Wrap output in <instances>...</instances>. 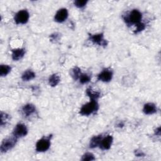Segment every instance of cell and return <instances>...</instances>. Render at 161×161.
Segmentation results:
<instances>
[{"label":"cell","mask_w":161,"mask_h":161,"mask_svg":"<svg viewBox=\"0 0 161 161\" xmlns=\"http://www.w3.org/2000/svg\"><path fill=\"white\" fill-rule=\"evenodd\" d=\"M136 26V33H138V32H140L141 31H142L143 30H144L145 28V25L143 24L142 23H138L137 25H135Z\"/></svg>","instance_id":"cb8c5ba5"},{"label":"cell","mask_w":161,"mask_h":161,"mask_svg":"<svg viewBox=\"0 0 161 161\" xmlns=\"http://www.w3.org/2000/svg\"><path fill=\"white\" fill-rule=\"evenodd\" d=\"M90 38L93 43L98 44L99 45H106H106H107L106 40H104L103 38V35L102 33L91 35L90 36Z\"/></svg>","instance_id":"30bf717a"},{"label":"cell","mask_w":161,"mask_h":161,"mask_svg":"<svg viewBox=\"0 0 161 161\" xmlns=\"http://www.w3.org/2000/svg\"><path fill=\"white\" fill-rule=\"evenodd\" d=\"M8 115L6 113H1V125L3 126L4 124H6L7 120L8 119Z\"/></svg>","instance_id":"603a6c76"},{"label":"cell","mask_w":161,"mask_h":161,"mask_svg":"<svg viewBox=\"0 0 161 161\" xmlns=\"http://www.w3.org/2000/svg\"><path fill=\"white\" fill-rule=\"evenodd\" d=\"M50 146V137H44L39 140L36 144V150L37 152H42L47 151Z\"/></svg>","instance_id":"3957f363"},{"label":"cell","mask_w":161,"mask_h":161,"mask_svg":"<svg viewBox=\"0 0 161 161\" xmlns=\"http://www.w3.org/2000/svg\"><path fill=\"white\" fill-rule=\"evenodd\" d=\"M35 77V73L33 71L29 70H27V71H26L23 73V74L22 75L21 78L25 81H28L30 80L33 79Z\"/></svg>","instance_id":"5bb4252c"},{"label":"cell","mask_w":161,"mask_h":161,"mask_svg":"<svg viewBox=\"0 0 161 161\" xmlns=\"http://www.w3.org/2000/svg\"><path fill=\"white\" fill-rule=\"evenodd\" d=\"M29 19V13L26 10H21L18 11L15 16L14 21L16 24H25Z\"/></svg>","instance_id":"5b68a950"},{"label":"cell","mask_w":161,"mask_h":161,"mask_svg":"<svg viewBox=\"0 0 161 161\" xmlns=\"http://www.w3.org/2000/svg\"><path fill=\"white\" fill-rule=\"evenodd\" d=\"M87 2L86 0H77L74 1V4L78 8H82L86 4Z\"/></svg>","instance_id":"7402d4cb"},{"label":"cell","mask_w":161,"mask_h":161,"mask_svg":"<svg viewBox=\"0 0 161 161\" xmlns=\"http://www.w3.org/2000/svg\"><path fill=\"white\" fill-rule=\"evenodd\" d=\"M143 155V153L142 152H138V151L136 152V155H137L138 157H140L141 155Z\"/></svg>","instance_id":"d4e9b609"},{"label":"cell","mask_w":161,"mask_h":161,"mask_svg":"<svg viewBox=\"0 0 161 161\" xmlns=\"http://www.w3.org/2000/svg\"><path fill=\"white\" fill-rule=\"evenodd\" d=\"M98 109V104L96 100H91L90 102L83 105L80 110V114L84 116H88Z\"/></svg>","instance_id":"7a4b0ae2"},{"label":"cell","mask_w":161,"mask_h":161,"mask_svg":"<svg viewBox=\"0 0 161 161\" xmlns=\"http://www.w3.org/2000/svg\"><path fill=\"white\" fill-rule=\"evenodd\" d=\"M11 67L8 65H1L0 67V75L1 76L6 75L11 71Z\"/></svg>","instance_id":"e0dca14e"},{"label":"cell","mask_w":161,"mask_h":161,"mask_svg":"<svg viewBox=\"0 0 161 161\" xmlns=\"http://www.w3.org/2000/svg\"><path fill=\"white\" fill-rule=\"evenodd\" d=\"M87 94L89 96L91 100H96L99 97V93L97 92H93L91 89H87L86 91Z\"/></svg>","instance_id":"ac0fdd59"},{"label":"cell","mask_w":161,"mask_h":161,"mask_svg":"<svg viewBox=\"0 0 161 161\" xmlns=\"http://www.w3.org/2000/svg\"><path fill=\"white\" fill-rule=\"evenodd\" d=\"M90 76L86 74H81V75L79 77V80H80V82L81 84H86L88 82H89L90 80Z\"/></svg>","instance_id":"d6986e66"},{"label":"cell","mask_w":161,"mask_h":161,"mask_svg":"<svg viewBox=\"0 0 161 161\" xmlns=\"http://www.w3.org/2000/svg\"><path fill=\"white\" fill-rule=\"evenodd\" d=\"M27 131L28 130L26 126L24 124L19 123L14 128L13 134L14 136L17 138L19 137H23L25 136L27 134Z\"/></svg>","instance_id":"8992f818"},{"label":"cell","mask_w":161,"mask_h":161,"mask_svg":"<svg viewBox=\"0 0 161 161\" xmlns=\"http://www.w3.org/2000/svg\"><path fill=\"white\" fill-rule=\"evenodd\" d=\"M59 82H60V78L57 74H53L50 75V77H49L48 82L51 86L53 87L57 86L59 83Z\"/></svg>","instance_id":"9a60e30c"},{"label":"cell","mask_w":161,"mask_h":161,"mask_svg":"<svg viewBox=\"0 0 161 161\" xmlns=\"http://www.w3.org/2000/svg\"><path fill=\"white\" fill-rule=\"evenodd\" d=\"M35 111V106L31 104H27L25 105L22 108V113L26 117L30 116Z\"/></svg>","instance_id":"8fae6325"},{"label":"cell","mask_w":161,"mask_h":161,"mask_svg":"<svg viewBox=\"0 0 161 161\" xmlns=\"http://www.w3.org/2000/svg\"><path fill=\"white\" fill-rule=\"evenodd\" d=\"M25 50L23 48H16L12 50V58L14 60L21 59L25 55Z\"/></svg>","instance_id":"4fadbf2b"},{"label":"cell","mask_w":161,"mask_h":161,"mask_svg":"<svg viewBox=\"0 0 161 161\" xmlns=\"http://www.w3.org/2000/svg\"><path fill=\"white\" fill-rule=\"evenodd\" d=\"M94 159H95V158H94V155L91 153H85L82 156V160H84V161H86V160H93Z\"/></svg>","instance_id":"44dd1931"},{"label":"cell","mask_w":161,"mask_h":161,"mask_svg":"<svg viewBox=\"0 0 161 161\" xmlns=\"http://www.w3.org/2000/svg\"><path fill=\"white\" fill-rule=\"evenodd\" d=\"M141 19L142 13L137 9H133L124 17V20L128 25L135 24L136 25L140 23Z\"/></svg>","instance_id":"6da1fadb"},{"label":"cell","mask_w":161,"mask_h":161,"mask_svg":"<svg viewBox=\"0 0 161 161\" xmlns=\"http://www.w3.org/2000/svg\"><path fill=\"white\" fill-rule=\"evenodd\" d=\"M143 111L146 114H152L157 111V108L154 104L149 103L144 105Z\"/></svg>","instance_id":"7c38bea8"},{"label":"cell","mask_w":161,"mask_h":161,"mask_svg":"<svg viewBox=\"0 0 161 161\" xmlns=\"http://www.w3.org/2000/svg\"><path fill=\"white\" fill-rule=\"evenodd\" d=\"M102 139V136L101 135H99V136H94L90 142V147L91 148H95L96 147H97L98 145H99L100 142Z\"/></svg>","instance_id":"2e32d148"},{"label":"cell","mask_w":161,"mask_h":161,"mask_svg":"<svg viewBox=\"0 0 161 161\" xmlns=\"http://www.w3.org/2000/svg\"><path fill=\"white\" fill-rule=\"evenodd\" d=\"M72 77L74 79H79L80 75H81V72H80V70L78 68V67H75L73 70H72Z\"/></svg>","instance_id":"ffe728a7"},{"label":"cell","mask_w":161,"mask_h":161,"mask_svg":"<svg viewBox=\"0 0 161 161\" xmlns=\"http://www.w3.org/2000/svg\"><path fill=\"white\" fill-rule=\"evenodd\" d=\"M112 75L113 73L110 70L104 69L98 75L97 79L103 82H109L111 80Z\"/></svg>","instance_id":"ba28073f"},{"label":"cell","mask_w":161,"mask_h":161,"mask_svg":"<svg viewBox=\"0 0 161 161\" xmlns=\"http://www.w3.org/2000/svg\"><path fill=\"white\" fill-rule=\"evenodd\" d=\"M113 142V137L111 135H108L104 138H102L99 146L103 150H108L111 147Z\"/></svg>","instance_id":"9c48e42d"},{"label":"cell","mask_w":161,"mask_h":161,"mask_svg":"<svg viewBox=\"0 0 161 161\" xmlns=\"http://www.w3.org/2000/svg\"><path fill=\"white\" fill-rule=\"evenodd\" d=\"M16 142V138L14 136L4 140L1 143L0 148L1 152H6L9 150H11L14 146Z\"/></svg>","instance_id":"277c9868"},{"label":"cell","mask_w":161,"mask_h":161,"mask_svg":"<svg viewBox=\"0 0 161 161\" xmlns=\"http://www.w3.org/2000/svg\"><path fill=\"white\" fill-rule=\"evenodd\" d=\"M68 16V12L65 8L60 9L55 16V21L58 23H62L64 21Z\"/></svg>","instance_id":"52a82bcc"}]
</instances>
